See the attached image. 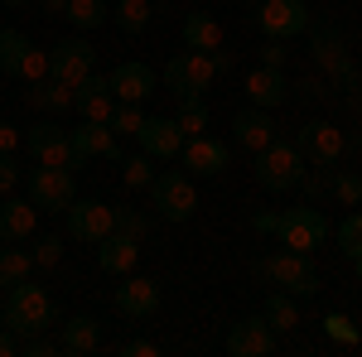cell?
I'll return each mask as SVG.
<instances>
[{
	"label": "cell",
	"mask_w": 362,
	"mask_h": 357,
	"mask_svg": "<svg viewBox=\"0 0 362 357\" xmlns=\"http://www.w3.org/2000/svg\"><path fill=\"white\" fill-rule=\"evenodd\" d=\"M309 54L314 63L324 68V78L338 87V92H348V97H358L362 102V78H358V63L348 58V44H343V34L334 25H319L309 29Z\"/></svg>",
	"instance_id": "1"
},
{
	"label": "cell",
	"mask_w": 362,
	"mask_h": 357,
	"mask_svg": "<svg viewBox=\"0 0 362 357\" xmlns=\"http://www.w3.org/2000/svg\"><path fill=\"white\" fill-rule=\"evenodd\" d=\"M256 184L261 189H271V193H285V189H295L300 179H305V169H309V160L300 155V145L295 140H271V145H261L256 150Z\"/></svg>",
	"instance_id": "2"
},
{
	"label": "cell",
	"mask_w": 362,
	"mask_h": 357,
	"mask_svg": "<svg viewBox=\"0 0 362 357\" xmlns=\"http://www.w3.org/2000/svg\"><path fill=\"white\" fill-rule=\"evenodd\" d=\"M54 324V300L44 295V285H29V280H20V285H10V300H5V329L10 333H44Z\"/></svg>",
	"instance_id": "3"
},
{
	"label": "cell",
	"mask_w": 362,
	"mask_h": 357,
	"mask_svg": "<svg viewBox=\"0 0 362 357\" xmlns=\"http://www.w3.org/2000/svg\"><path fill=\"white\" fill-rule=\"evenodd\" d=\"M150 198H155V213L165 222H189L198 213V193H194V174L184 169H165L150 179Z\"/></svg>",
	"instance_id": "4"
},
{
	"label": "cell",
	"mask_w": 362,
	"mask_h": 357,
	"mask_svg": "<svg viewBox=\"0 0 362 357\" xmlns=\"http://www.w3.org/2000/svg\"><path fill=\"white\" fill-rule=\"evenodd\" d=\"M276 237L285 242V251L314 256V251L324 247V237H329V222H324V213L314 203H300V208H290V213L276 218Z\"/></svg>",
	"instance_id": "5"
},
{
	"label": "cell",
	"mask_w": 362,
	"mask_h": 357,
	"mask_svg": "<svg viewBox=\"0 0 362 357\" xmlns=\"http://www.w3.org/2000/svg\"><path fill=\"white\" fill-rule=\"evenodd\" d=\"M78 198V179L73 169H58V165H34L29 169V203L39 213H68Z\"/></svg>",
	"instance_id": "6"
},
{
	"label": "cell",
	"mask_w": 362,
	"mask_h": 357,
	"mask_svg": "<svg viewBox=\"0 0 362 357\" xmlns=\"http://www.w3.org/2000/svg\"><path fill=\"white\" fill-rule=\"evenodd\" d=\"M213 58L198 54V49H189V54H174L165 63V73H160V83H165L169 97H203L208 87H213Z\"/></svg>",
	"instance_id": "7"
},
{
	"label": "cell",
	"mask_w": 362,
	"mask_h": 357,
	"mask_svg": "<svg viewBox=\"0 0 362 357\" xmlns=\"http://www.w3.org/2000/svg\"><path fill=\"white\" fill-rule=\"evenodd\" d=\"M25 145L34 155V165H58V169H83L78 150H73V136L58 126V121H39L25 131Z\"/></svg>",
	"instance_id": "8"
},
{
	"label": "cell",
	"mask_w": 362,
	"mask_h": 357,
	"mask_svg": "<svg viewBox=\"0 0 362 357\" xmlns=\"http://www.w3.org/2000/svg\"><path fill=\"white\" fill-rule=\"evenodd\" d=\"M261 275H271L280 290H290V295H319V275H314L305 251H276V256H266Z\"/></svg>",
	"instance_id": "9"
},
{
	"label": "cell",
	"mask_w": 362,
	"mask_h": 357,
	"mask_svg": "<svg viewBox=\"0 0 362 357\" xmlns=\"http://www.w3.org/2000/svg\"><path fill=\"white\" fill-rule=\"evenodd\" d=\"M295 145H300V155L309 165H319V169H334L343 160V150H348V140H343V131L334 121H309L305 131L295 136Z\"/></svg>",
	"instance_id": "10"
},
{
	"label": "cell",
	"mask_w": 362,
	"mask_h": 357,
	"mask_svg": "<svg viewBox=\"0 0 362 357\" xmlns=\"http://www.w3.org/2000/svg\"><path fill=\"white\" fill-rule=\"evenodd\" d=\"M256 25H261L266 39H295V34L309 29V5L305 0H261Z\"/></svg>",
	"instance_id": "11"
},
{
	"label": "cell",
	"mask_w": 362,
	"mask_h": 357,
	"mask_svg": "<svg viewBox=\"0 0 362 357\" xmlns=\"http://www.w3.org/2000/svg\"><path fill=\"white\" fill-rule=\"evenodd\" d=\"M68 232L78 237V242H102V237H112L116 232V208L107 203H97V198H73V208H68Z\"/></svg>",
	"instance_id": "12"
},
{
	"label": "cell",
	"mask_w": 362,
	"mask_h": 357,
	"mask_svg": "<svg viewBox=\"0 0 362 357\" xmlns=\"http://www.w3.org/2000/svg\"><path fill=\"white\" fill-rule=\"evenodd\" d=\"M92 63H97V49L87 39H63V44H54V54H49V78L78 87L92 73Z\"/></svg>",
	"instance_id": "13"
},
{
	"label": "cell",
	"mask_w": 362,
	"mask_h": 357,
	"mask_svg": "<svg viewBox=\"0 0 362 357\" xmlns=\"http://www.w3.org/2000/svg\"><path fill=\"white\" fill-rule=\"evenodd\" d=\"M136 140H140V150L150 155V160H174L179 150H184V131H179V121L174 116H145L140 121V131H136Z\"/></svg>",
	"instance_id": "14"
},
{
	"label": "cell",
	"mask_w": 362,
	"mask_h": 357,
	"mask_svg": "<svg viewBox=\"0 0 362 357\" xmlns=\"http://www.w3.org/2000/svg\"><path fill=\"white\" fill-rule=\"evenodd\" d=\"M271 348H276V329L266 324V314H247L227 333V353L232 357H266Z\"/></svg>",
	"instance_id": "15"
},
{
	"label": "cell",
	"mask_w": 362,
	"mask_h": 357,
	"mask_svg": "<svg viewBox=\"0 0 362 357\" xmlns=\"http://www.w3.org/2000/svg\"><path fill=\"white\" fill-rule=\"evenodd\" d=\"M68 136H73L78 160H112V165H121V136H116L107 121H83V126L68 131Z\"/></svg>",
	"instance_id": "16"
},
{
	"label": "cell",
	"mask_w": 362,
	"mask_h": 357,
	"mask_svg": "<svg viewBox=\"0 0 362 357\" xmlns=\"http://www.w3.org/2000/svg\"><path fill=\"white\" fill-rule=\"evenodd\" d=\"M179 160H184V169H194V179H213V174H223L227 169V145L213 136H189L184 140V150H179Z\"/></svg>",
	"instance_id": "17"
},
{
	"label": "cell",
	"mask_w": 362,
	"mask_h": 357,
	"mask_svg": "<svg viewBox=\"0 0 362 357\" xmlns=\"http://www.w3.org/2000/svg\"><path fill=\"white\" fill-rule=\"evenodd\" d=\"M73 107H78L83 121H112V111H116L112 83H107V78H97V73H87L83 83L73 87Z\"/></svg>",
	"instance_id": "18"
},
{
	"label": "cell",
	"mask_w": 362,
	"mask_h": 357,
	"mask_svg": "<svg viewBox=\"0 0 362 357\" xmlns=\"http://www.w3.org/2000/svg\"><path fill=\"white\" fill-rule=\"evenodd\" d=\"M160 309V285L145 280V275H131L126 285H116V314L126 319H150Z\"/></svg>",
	"instance_id": "19"
},
{
	"label": "cell",
	"mask_w": 362,
	"mask_h": 357,
	"mask_svg": "<svg viewBox=\"0 0 362 357\" xmlns=\"http://www.w3.org/2000/svg\"><path fill=\"white\" fill-rule=\"evenodd\" d=\"M107 83H112L116 102H150L155 97V68H145V63H116V73Z\"/></svg>",
	"instance_id": "20"
},
{
	"label": "cell",
	"mask_w": 362,
	"mask_h": 357,
	"mask_svg": "<svg viewBox=\"0 0 362 357\" xmlns=\"http://www.w3.org/2000/svg\"><path fill=\"white\" fill-rule=\"evenodd\" d=\"M136 261H140V242L126 237V232H112V237L97 242V266H102L107 275H131Z\"/></svg>",
	"instance_id": "21"
},
{
	"label": "cell",
	"mask_w": 362,
	"mask_h": 357,
	"mask_svg": "<svg viewBox=\"0 0 362 357\" xmlns=\"http://www.w3.org/2000/svg\"><path fill=\"white\" fill-rule=\"evenodd\" d=\"M232 140L247 145L251 155H256L261 145H271V140H276V121H271V111H261V107L237 111V116H232Z\"/></svg>",
	"instance_id": "22"
},
{
	"label": "cell",
	"mask_w": 362,
	"mask_h": 357,
	"mask_svg": "<svg viewBox=\"0 0 362 357\" xmlns=\"http://www.w3.org/2000/svg\"><path fill=\"white\" fill-rule=\"evenodd\" d=\"M247 97H251V107H261V111H276L285 97H290V83H285V73L280 68H256L247 78Z\"/></svg>",
	"instance_id": "23"
},
{
	"label": "cell",
	"mask_w": 362,
	"mask_h": 357,
	"mask_svg": "<svg viewBox=\"0 0 362 357\" xmlns=\"http://www.w3.org/2000/svg\"><path fill=\"white\" fill-rule=\"evenodd\" d=\"M34 222H39V208H34V203L5 198V203H0V242H29V237H34Z\"/></svg>",
	"instance_id": "24"
},
{
	"label": "cell",
	"mask_w": 362,
	"mask_h": 357,
	"mask_svg": "<svg viewBox=\"0 0 362 357\" xmlns=\"http://www.w3.org/2000/svg\"><path fill=\"white\" fill-rule=\"evenodd\" d=\"M58 348L73 353V357L97 353V348H102V324H97L92 314H73V319L63 324V333H58Z\"/></svg>",
	"instance_id": "25"
},
{
	"label": "cell",
	"mask_w": 362,
	"mask_h": 357,
	"mask_svg": "<svg viewBox=\"0 0 362 357\" xmlns=\"http://www.w3.org/2000/svg\"><path fill=\"white\" fill-rule=\"evenodd\" d=\"M184 44L198 54H213V49H223V25L208 10H189L184 15Z\"/></svg>",
	"instance_id": "26"
},
{
	"label": "cell",
	"mask_w": 362,
	"mask_h": 357,
	"mask_svg": "<svg viewBox=\"0 0 362 357\" xmlns=\"http://www.w3.org/2000/svg\"><path fill=\"white\" fill-rule=\"evenodd\" d=\"M29 107H34V111H49V116H58V111H73V87L58 83V78L29 83Z\"/></svg>",
	"instance_id": "27"
},
{
	"label": "cell",
	"mask_w": 362,
	"mask_h": 357,
	"mask_svg": "<svg viewBox=\"0 0 362 357\" xmlns=\"http://www.w3.org/2000/svg\"><path fill=\"white\" fill-rule=\"evenodd\" d=\"M261 314H266V324H271L276 333H290L295 324H300V309H295V295H290V290L266 295V309H261Z\"/></svg>",
	"instance_id": "28"
},
{
	"label": "cell",
	"mask_w": 362,
	"mask_h": 357,
	"mask_svg": "<svg viewBox=\"0 0 362 357\" xmlns=\"http://www.w3.org/2000/svg\"><path fill=\"white\" fill-rule=\"evenodd\" d=\"M34 49L20 29H0V73L5 78H20V63H25V54Z\"/></svg>",
	"instance_id": "29"
},
{
	"label": "cell",
	"mask_w": 362,
	"mask_h": 357,
	"mask_svg": "<svg viewBox=\"0 0 362 357\" xmlns=\"http://www.w3.org/2000/svg\"><path fill=\"white\" fill-rule=\"evenodd\" d=\"M107 20H116L121 34H145L150 29V0H116V10Z\"/></svg>",
	"instance_id": "30"
},
{
	"label": "cell",
	"mask_w": 362,
	"mask_h": 357,
	"mask_svg": "<svg viewBox=\"0 0 362 357\" xmlns=\"http://www.w3.org/2000/svg\"><path fill=\"white\" fill-rule=\"evenodd\" d=\"M107 15H112L107 0H68V10H63V20H73L78 29H102Z\"/></svg>",
	"instance_id": "31"
},
{
	"label": "cell",
	"mask_w": 362,
	"mask_h": 357,
	"mask_svg": "<svg viewBox=\"0 0 362 357\" xmlns=\"http://www.w3.org/2000/svg\"><path fill=\"white\" fill-rule=\"evenodd\" d=\"M34 271V256L20 247H0V285H20Z\"/></svg>",
	"instance_id": "32"
},
{
	"label": "cell",
	"mask_w": 362,
	"mask_h": 357,
	"mask_svg": "<svg viewBox=\"0 0 362 357\" xmlns=\"http://www.w3.org/2000/svg\"><path fill=\"white\" fill-rule=\"evenodd\" d=\"M174 121H179V131H184V136H198V131H208V102H203V97H179V111H174Z\"/></svg>",
	"instance_id": "33"
},
{
	"label": "cell",
	"mask_w": 362,
	"mask_h": 357,
	"mask_svg": "<svg viewBox=\"0 0 362 357\" xmlns=\"http://www.w3.org/2000/svg\"><path fill=\"white\" fill-rule=\"evenodd\" d=\"M329 193H334L338 203L358 208V203H362V179L353 174V169H334V179H329Z\"/></svg>",
	"instance_id": "34"
},
{
	"label": "cell",
	"mask_w": 362,
	"mask_h": 357,
	"mask_svg": "<svg viewBox=\"0 0 362 357\" xmlns=\"http://www.w3.org/2000/svg\"><path fill=\"white\" fill-rule=\"evenodd\" d=\"M140 121H145V111H140V102H116V111H112V126L116 136H136L140 131Z\"/></svg>",
	"instance_id": "35"
},
{
	"label": "cell",
	"mask_w": 362,
	"mask_h": 357,
	"mask_svg": "<svg viewBox=\"0 0 362 357\" xmlns=\"http://www.w3.org/2000/svg\"><path fill=\"white\" fill-rule=\"evenodd\" d=\"M338 247H343V256L353 261V256H362V213H353V218L338 222Z\"/></svg>",
	"instance_id": "36"
},
{
	"label": "cell",
	"mask_w": 362,
	"mask_h": 357,
	"mask_svg": "<svg viewBox=\"0 0 362 357\" xmlns=\"http://www.w3.org/2000/svg\"><path fill=\"white\" fill-rule=\"evenodd\" d=\"M29 256H34V266H58V261H63V237H54V232L39 237V242L29 247Z\"/></svg>",
	"instance_id": "37"
},
{
	"label": "cell",
	"mask_w": 362,
	"mask_h": 357,
	"mask_svg": "<svg viewBox=\"0 0 362 357\" xmlns=\"http://www.w3.org/2000/svg\"><path fill=\"white\" fill-rule=\"evenodd\" d=\"M121 169H126V184H131V189H150V179H155V169H150V155L121 160Z\"/></svg>",
	"instance_id": "38"
},
{
	"label": "cell",
	"mask_w": 362,
	"mask_h": 357,
	"mask_svg": "<svg viewBox=\"0 0 362 357\" xmlns=\"http://www.w3.org/2000/svg\"><path fill=\"white\" fill-rule=\"evenodd\" d=\"M116 232H126V237H145L150 232V218L145 213H136V208H116Z\"/></svg>",
	"instance_id": "39"
},
{
	"label": "cell",
	"mask_w": 362,
	"mask_h": 357,
	"mask_svg": "<svg viewBox=\"0 0 362 357\" xmlns=\"http://www.w3.org/2000/svg\"><path fill=\"white\" fill-rule=\"evenodd\" d=\"M324 333H329L334 343H348V348H358V329H353V319H343V314H329V319H324Z\"/></svg>",
	"instance_id": "40"
},
{
	"label": "cell",
	"mask_w": 362,
	"mask_h": 357,
	"mask_svg": "<svg viewBox=\"0 0 362 357\" xmlns=\"http://www.w3.org/2000/svg\"><path fill=\"white\" fill-rule=\"evenodd\" d=\"M20 78H25V83H44V78H49V54L29 49L25 63H20Z\"/></svg>",
	"instance_id": "41"
},
{
	"label": "cell",
	"mask_w": 362,
	"mask_h": 357,
	"mask_svg": "<svg viewBox=\"0 0 362 357\" xmlns=\"http://www.w3.org/2000/svg\"><path fill=\"white\" fill-rule=\"evenodd\" d=\"M329 179H334V169H314V174H305L295 189H305V203H314V198H324V193H329Z\"/></svg>",
	"instance_id": "42"
},
{
	"label": "cell",
	"mask_w": 362,
	"mask_h": 357,
	"mask_svg": "<svg viewBox=\"0 0 362 357\" xmlns=\"http://www.w3.org/2000/svg\"><path fill=\"white\" fill-rule=\"evenodd\" d=\"M20 353H25V357H58L63 348H58L54 338H44V333H29L25 343H20Z\"/></svg>",
	"instance_id": "43"
},
{
	"label": "cell",
	"mask_w": 362,
	"mask_h": 357,
	"mask_svg": "<svg viewBox=\"0 0 362 357\" xmlns=\"http://www.w3.org/2000/svg\"><path fill=\"white\" fill-rule=\"evenodd\" d=\"M285 39H266V44H261V63H266V68H285Z\"/></svg>",
	"instance_id": "44"
},
{
	"label": "cell",
	"mask_w": 362,
	"mask_h": 357,
	"mask_svg": "<svg viewBox=\"0 0 362 357\" xmlns=\"http://www.w3.org/2000/svg\"><path fill=\"white\" fill-rule=\"evenodd\" d=\"M290 92H300L305 102H324V97H329V83H319V78H300Z\"/></svg>",
	"instance_id": "45"
},
{
	"label": "cell",
	"mask_w": 362,
	"mask_h": 357,
	"mask_svg": "<svg viewBox=\"0 0 362 357\" xmlns=\"http://www.w3.org/2000/svg\"><path fill=\"white\" fill-rule=\"evenodd\" d=\"M20 184V165H15V155H0V198Z\"/></svg>",
	"instance_id": "46"
},
{
	"label": "cell",
	"mask_w": 362,
	"mask_h": 357,
	"mask_svg": "<svg viewBox=\"0 0 362 357\" xmlns=\"http://www.w3.org/2000/svg\"><path fill=\"white\" fill-rule=\"evenodd\" d=\"M155 353H160V348H155L150 338H131V343L116 348V357H155Z\"/></svg>",
	"instance_id": "47"
},
{
	"label": "cell",
	"mask_w": 362,
	"mask_h": 357,
	"mask_svg": "<svg viewBox=\"0 0 362 357\" xmlns=\"http://www.w3.org/2000/svg\"><path fill=\"white\" fill-rule=\"evenodd\" d=\"M15 145H20V131L0 121V155H15Z\"/></svg>",
	"instance_id": "48"
},
{
	"label": "cell",
	"mask_w": 362,
	"mask_h": 357,
	"mask_svg": "<svg viewBox=\"0 0 362 357\" xmlns=\"http://www.w3.org/2000/svg\"><path fill=\"white\" fill-rule=\"evenodd\" d=\"M20 353V343H15V333H5V324H0V357H15Z\"/></svg>",
	"instance_id": "49"
},
{
	"label": "cell",
	"mask_w": 362,
	"mask_h": 357,
	"mask_svg": "<svg viewBox=\"0 0 362 357\" xmlns=\"http://www.w3.org/2000/svg\"><path fill=\"white\" fill-rule=\"evenodd\" d=\"M208 58H213V73H232V54H218V49H213Z\"/></svg>",
	"instance_id": "50"
},
{
	"label": "cell",
	"mask_w": 362,
	"mask_h": 357,
	"mask_svg": "<svg viewBox=\"0 0 362 357\" xmlns=\"http://www.w3.org/2000/svg\"><path fill=\"white\" fill-rule=\"evenodd\" d=\"M39 10H44V15H63V10H68V0H39Z\"/></svg>",
	"instance_id": "51"
},
{
	"label": "cell",
	"mask_w": 362,
	"mask_h": 357,
	"mask_svg": "<svg viewBox=\"0 0 362 357\" xmlns=\"http://www.w3.org/2000/svg\"><path fill=\"white\" fill-rule=\"evenodd\" d=\"M353 271H358V280H362V256H353Z\"/></svg>",
	"instance_id": "52"
},
{
	"label": "cell",
	"mask_w": 362,
	"mask_h": 357,
	"mask_svg": "<svg viewBox=\"0 0 362 357\" xmlns=\"http://www.w3.org/2000/svg\"><path fill=\"white\" fill-rule=\"evenodd\" d=\"M0 5H15V10H20V5H29V0H0Z\"/></svg>",
	"instance_id": "53"
},
{
	"label": "cell",
	"mask_w": 362,
	"mask_h": 357,
	"mask_svg": "<svg viewBox=\"0 0 362 357\" xmlns=\"http://www.w3.org/2000/svg\"><path fill=\"white\" fill-rule=\"evenodd\" d=\"M0 324H5V304H0Z\"/></svg>",
	"instance_id": "54"
},
{
	"label": "cell",
	"mask_w": 362,
	"mask_h": 357,
	"mask_svg": "<svg viewBox=\"0 0 362 357\" xmlns=\"http://www.w3.org/2000/svg\"><path fill=\"white\" fill-rule=\"evenodd\" d=\"M358 131H362V126H358Z\"/></svg>",
	"instance_id": "55"
}]
</instances>
